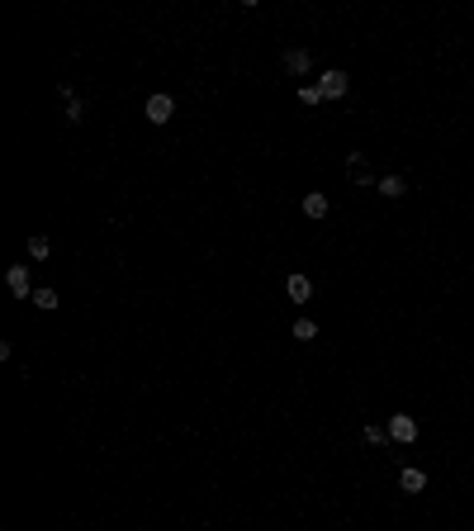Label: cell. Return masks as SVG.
<instances>
[{
  "instance_id": "obj_1",
  "label": "cell",
  "mask_w": 474,
  "mask_h": 531,
  "mask_svg": "<svg viewBox=\"0 0 474 531\" xmlns=\"http://www.w3.org/2000/svg\"><path fill=\"white\" fill-rule=\"evenodd\" d=\"M384 427H389V436H394V441H403V446H413V441H418V418H408V413H394Z\"/></svg>"
},
{
  "instance_id": "obj_2",
  "label": "cell",
  "mask_w": 474,
  "mask_h": 531,
  "mask_svg": "<svg viewBox=\"0 0 474 531\" xmlns=\"http://www.w3.org/2000/svg\"><path fill=\"white\" fill-rule=\"evenodd\" d=\"M346 85H351V76H346V72H322V76H318V90H322V100H342Z\"/></svg>"
},
{
  "instance_id": "obj_3",
  "label": "cell",
  "mask_w": 474,
  "mask_h": 531,
  "mask_svg": "<svg viewBox=\"0 0 474 531\" xmlns=\"http://www.w3.org/2000/svg\"><path fill=\"white\" fill-rule=\"evenodd\" d=\"M142 114H147V124H166V119L176 114V100H171V95H152Z\"/></svg>"
},
{
  "instance_id": "obj_4",
  "label": "cell",
  "mask_w": 474,
  "mask_h": 531,
  "mask_svg": "<svg viewBox=\"0 0 474 531\" xmlns=\"http://www.w3.org/2000/svg\"><path fill=\"white\" fill-rule=\"evenodd\" d=\"M285 294H290L294 304H309V299H313V280H309V275H299V270H294L290 280H285Z\"/></svg>"
},
{
  "instance_id": "obj_5",
  "label": "cell",
  "mask_w": 474,
  "mask_h": 531,
  "mask_svg": "<svg viewBox=\"0 0 474 531\" xmlns=\"http://www.w3.org/2000/svg\"><path fill=\"white\" fill-rule=\"evenodd\" d=\"M5 285H10V294H19V299H33L28 294V266H10L5 270Z\"/></svg>"
},
{
  "instance_id": "obj_6",
  "label": "cell",
  "mask_w": 474,
  "mask_h": 531,
  "mask_svg": "<svg viewBox=\"0 0 474 531\" xmlns=\"http://www.w3.org/2000/svg\"><path fill=\"white\" fill-rule=\"evenodd\" d=\"M346 171H351V181H356V186H375V181H370V166H366V152H351V157H346Z\"/></svg>"
},
{
  "instance_id": "obj_7",
  "label": "cell",
  "mask_w": 474,
  "mask_h": 531,
  "mask_svg": "<svg viewBox=\"0 0 474 531\" xmlns=\"http://www.w3.org/2000/svg\"><path fill=\"white\" fill-rule=\"evenodd\" d=\"M327 209H332V204H327L322 190H309V195H304V213H309V218H327Z\"/></svg>"
},
{
  "instance_id": "obj_8",
  "label": "cell",
  "mask_w": 474,
  "mask_h": 531,
  "mask_svg": "<svg viewBox=\"0 0 474 531\" xmlns=\"http://www.w3.org/2000/svg\"><path fill=\"white\" fill-rule=\"evenodd\" d=\"M398 489H403V493H422V489H427V475H422V470H413V465H403Z\"/></svg>"
},
{
  "instance_id": "obj_9",
  "label": "cell",
  "mask_w": 474,
  "mask_h": 531,
  "mask_svg": "<svg viewBox=\"0 0 474 531\" xmlns=\"http://www.w3.org/2000/svg\"><path fill=\"white\" fill-rule=\"evenodd\" d=\"M375 190H379L384 199H403V195H408V181H403V176H384Z\"/></svg>"
},
{
  "instance_id": "obj_10",
  "label": "cell",
  "mask_w": 474,
  "mask_h": 531,
  "mask_svg": "<svg viewBox=\"0 0 474 531\" xmlns=\"http://www.w3.org/2000/svg\"><path fill=\"white\" fill-rule=\"evenodd\" d=\"M285 67H290L294 76H304V72H309V67H313V57L304 53V48H290V53H285Z\"/></svg>"
},
{
  "instance_id": "obj_11",
  "label": "cell",
  "mask_w": 474,
  "mask_h": 531,
  "mask_svg": "<svg viewBox=\"0 0 474 531\" xmlns=\"http://www.w3.org/2000/svg\"><path fill=\"white\" fill-rule=\"evenodd\" d=\"M294 337H299V342H313V337H318V322L313 318H294Z\"/></svg>"
},
{
  "instance_id": "obj_12",
  "label": "cell",
  "mask_w": 474,
  "mask_h": 531,
  "mask_svg": "<svg viewBox=\"0 0 474 531\" xmlns=\"http://www.w3.org/2000/svg\"><path fill=\"white\" fill-rule=\"evenodd\" d=\"M33 309L53 313V309H57V290H33Z\"/></svg>"
},
{
  "instance_id": "obj_13",
  "label": "cell",
  "mask_w": 474,
  "mask_h": 531,
  "mask_svg": "<svg viewBox=\"0 0 474 531\" xmlns=\"http://www.w3.org/2000/svg\"><path fill=\"white\" fill-rule=\"evenodd\" d=\"M48 252H53V242L43 238V233H38V238H28V256H33V261H43Z\"/></svg>"
},
{
  "instance_id": "obj_14",
  "label": "cell",
  "mask_w": 474,
  "mask_h": 531,
  "mask_svg": "<svg viewBox=\"0 0 474 531\" xmlns=\"http://www.w3.org/2000/svg\"><path fill=\"white\" fill-rule=\"evenodd\" d=\"M299 105H322V90H318V85H299Z\"/></svg>"
},
{
  "instance_id": "obj_15",
  "label": "cell",
  "mask_w": 474,
  "mask_h": 531,
  "mask_svg": "<svg viewBox=\"0 0 474 531\" xmlns=\"http://www.w3.org/2000/svg\"><path fill=\"white\" fill-rule=\"evenodd\" d=\"M384 441H389V427H375V423H370L366 427V446H384Z\"/></svg>"
}]
</instances>
